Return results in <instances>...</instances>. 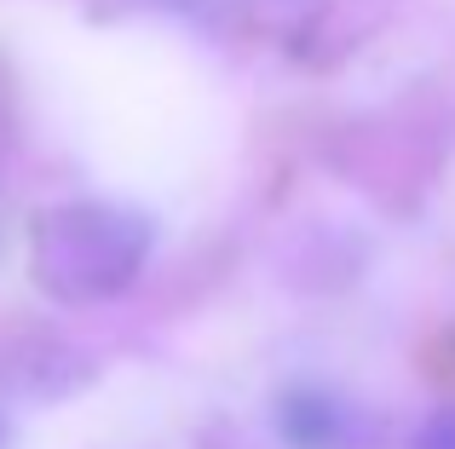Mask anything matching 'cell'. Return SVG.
Masks as SVG:
<instances>
[{
    "label": "cell",
    "instance_id": "6da1fadb",
    "mask_svg": "<svg viewBox=\"0 0 455 449\" xmlns=\"http://www.w3.org/2000/svg\"><path fill=\"white\" fill-rule=\"evenodd\" d=\"M156 224L127 202H58L35 219L29 277L58 305H104L127 294L150 265Z\"/></svg>",
    "mask_w": 455,
    "mask_h": 449
},
{
    "label": "cell",
    "instance_id": "7a4b0ae2",
    "mask_svg": "<svg viewBox=\"0 0 455 449\" xmlns=\"http://www.w3.org/2000/svg\"><path fill=\"white\" fill-rule=\"evenodd\" d=\"M277 438L289 449H357L363 415L346 404L334 386H283L277 392Z\"/></svg>",
    "mask_w": 455,
    "mask_h": 449
},
{
    "label": "cell",
    "instance_id": "3957f363",
    "mask_svg": "<svg viewBox=\"0 0 455 449\" xmlns=\"http://www.w3.org/2000/svg\"><path fill=\"white\" fill-rule=\"evenodd\" d=\"M156 6L179 12V18H190V23H208V29H220V23L243 18V12H248V0H156Z\"/></svg>",
    "mask_w": 455,
    "mask_h": 449
},
{
    "label": "cell",
    "instance_id": "277c9868",
    "mask_svg": "<svg viewBox=\"0 0 455 449\" xmlns=\"http://www.w3.org/2000/svg\"><path fill=\"white\" fill-rule=\"evenodd\" d=\"M410 449H455V404H444V409H433V415L415 427V438H410Z\"/></svg>",
    "mask_w": 455,
    "mask_h": 449
}]
</instances>
